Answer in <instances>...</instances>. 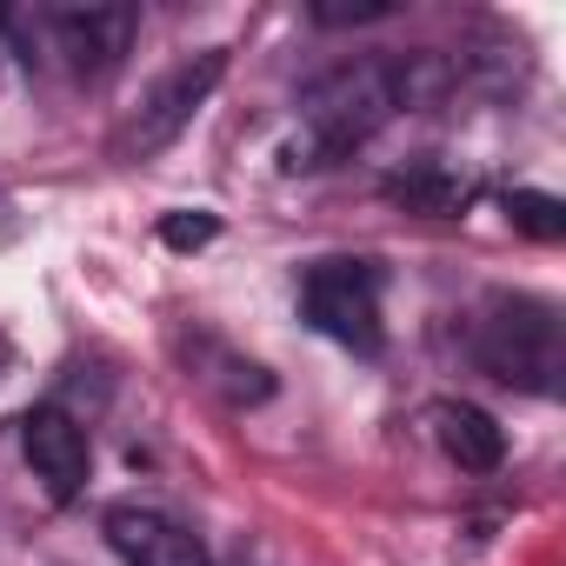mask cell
<instances>
[{
    "label": "cell",
    "mask_w": 566,
    "mask_h": 566,
    "mask_svg": "<svg viewBox=\"0 0 566 566\" xmlns=\"http://www.w3.org/2000/svg\"><path fill=\"white\" fill-rule=\"evenodd\" d=\"M220 74H227V48H207V54L180 61L167 81H154L147 101H140V114H134L127 134H120V154H127V160H147V154L174 147L180 127H187V120L207 107V94L220 87Z\"/></svg>",
    "instance_id": "obj_4"
},
{
    "label": "cell",
    "mask_w": 566,
    "mask_h": 566,
    "mask_svg": "<svg viewBox=\"0 0 566 566\" xmlns=\"http://www.w3.org/2000/svg\"><path fill=\"white\" fill-rule=\"evenodd\" d=\"M21 453H28L34 480L48 486V500H61V506H67V500L87 486L94 453H87V433H81V420H74V413H61V407H34V413L21 420Z\"/></svg>",
    "instance_id": "obj_6"
},
{
    "label": "cell",
    "mask_w": 566,
    "mask_h": 566,
    "mask_svg": "<svg viewBox=\"0 0 566 566\" xmlns=\"http://www.w3.org/2000/svg\"><path fill=\"white\" fill-rule=\"evenodd\" d=\"M213 233H220V220H213V213H200V207H193V213H167V220H160V240H167V247H180V253H187V247H207Z\"/></svg>",
    "instance_id": "obj_11"
},
{
    "label": "cell",
    "mask_w": 566,
    "mask_h": 566,
    "mask_svg": "<svg viewBox=\"0 0 566 566\" xmlns=\"http://www.w3.org/2000/svg\"><path fill=\"white\" fill-rule=\"evenodd\" d=\"M301 314L314 334L354 347V354H380V273L367 260H321L301 280Z\"/></svg>",
    "instance_id": "obj_3"
},
{
    "label": "cell",
    "mask_w": 566,
    "mask_h": 566,
    "mask_svg": "<svg viewBox=\"0 0 566 566\" xmlns=\"http://www.w3.org/2000/svg\"><path fill=\"white\" fill-rule=\"evenodd\" d=\"M394 114H400L394 61H347V67L321 74V81L301 94V134L280 147V167H287V174L334 167V160H347L360 140H374Z\"/></svg>",
    "instance_id": "obj_1"
},
{
    "label": "cell",
    "mask_w": 566,
    "mask_h": 566,
    "mask_svg": "<svg viewBox=\"0 0 566 566\" xmlns=\"http://www.w3.org/2000/svg\"><path fill=\"white\" fill-rule=\"evenodd\" d=\"M0 367H8V334H0Z\"/></svg>",
    "instance_id": "obj_13"
},
{
    "label": "cell",
    "mask_w": 566,
    "mask_h": 566,
    "mask_svg": "<svg viewBox=\"0 0 566 566\" xmlns=\"http://www.w3.org/2000/svg\"><path fill=\"white\" fill-rule=\"evenodd\" d=\"M387 193L407 200V207H427V213H453V207L467 200V180H447V174H407V180H394Z\"/></svg>",
    "instance_id": "obj_10"
},
{
    "label": "cell",
    "mask_w": 566,
    "mask_h": 566,
    "mask_svg": "<svg viewBox=\"0 0 566 566\" xmlns=\"http://www.w3.org/2000/svg\"><path fill=\"white\" fill-rule=\"evenodd\" d=\"M48 34H54V48L67 54V67L81 81H101L127 61V48L140 34V8H54Z\"/></svg>",
    "instance_id": "obj_5"
},
{
    "label": "cell",
    "mask_w": 566,
    "mask_h": 566,
    "mask_svg": "<svg viewBox=\"0 0 566 566\" xmlns=\"http://www.w3.org/2000/svg\"><path fill=\"white\" fill-rule=\"evenodd\" d=\"M101 533H107V546L127 566H207V546L174 513H160V506H134V500L127 506H107Z\"/></svg>",
    "instance_id": "obj_7"
},
{
    "label": "cell",
    "mask_w": 566,
    "mask_h": 566,
    "mask_svg": "<svg viewBox=\"0 0 566 566\" xmlns=\"http://www.w3.org/2000/svg\"><path fill=\"white\" fill-rule=\"evenodd\" d=\"M427 427L440 440V453L460 467V473H493L506 460V433L493 427V413L467 407V400H433L427 407Z\"/></svg>",
    "instance_id": "obj_8"
},
{
    "label": "cell",
    "mask_w": 566,
    "mask_h": 566,
    "mask_svg": "<svg viewBox=\"0 0 566 566\" xmlns=\"http://www.w3.org/2000/svg\"><path fill=\"white\" fill-rule=\"evenodd\" d=\"M506 213H513V227L533 233V240H559V233H566V207H559L553 193L520 187V193H506Z\"/></svg>",
    "instance_id": "obj_9"
},
{
    "label": "cell",
    "mask_w": 566,
    "mask_h": 566,
    "mask_svg": "<svg viewBox=\"0 0 566 566\" xmlns=\"http://www.w3.org/2000/svg\"><path fill=\"white\" fill-rule=\"evenodd\" d=\"M473 354H480V367H486L493 380L526 387V394H553V374H559V321H553V307H539V301L500 294V301H486V314H480Z\"/></svg>",
    "instance_id": "obj_2"
},
{
    "label": "cell",
    "mask_w": 566,
    "mask_h": 566,
    "mask_svg": "<svg viewBox=\"0 0 566 566\" xmlns=\"http://www.w3.org/2000/svg\"><path fill=\"white\" fill-rule=\"evenodd\" d=\"M394 0H354V8H314L321 28H367V21H387Z\"/></svg>",
    "instance_id": "obj_12"
}]
</instances>
